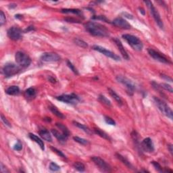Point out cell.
Here are the masks:
<instances>
[{
	"mask_svg": "<svg viewBox=\"0 0 173 173\" xmlns=\"http://www.w3.org/2000/svg\"><path fill=\"white\" fill-rule=\"evenodd\" d=\"M86 31L93 36L108 37L110 36V32L104 25L95 22H88L85 25Z\"/></svg>",
	"mask_w": 173,
	"mask_h": 173,
	"instance_id": "obj_1",
	"label": "cell"
},
{
	"mask_svg": "<svg viewBox=\"0 0 173 173\" xmlns=\"http://www.w3.org/2000/svg\"><path fill=\"white\" fill-rule=\"evenodd\" d=\"M122 38L128 43V44L131 46L133 49L136 51H141L143 45L141 41L136 36L132 35L129 34H122Z\"/></svg>",
	"mask_w": 173,
	"mask_h": 173,
	"instance_id": "obj_2",
	"label": "cell"
},
{
	"mask_svg": "<svg viewBox=\"0 0 173 173\" xmlns=\"http://www.w3.org/2000/svg\"><path fill=\"white\" fill-rule=\"evenodd\" d=\"M153 100L155 101V103L156 104L157 107L160 110L164 115H165L166 117L169 118L170 120H172L173 118V112L171 108L169 107L167 103L165 101L162 100L161 99L158 98L157 97H153Z\"/></svg>",
	"mask_w": 173,
	"mask_h": 173,
	"instance_id": "obj_3",
	"label": "cell"
},
{
	"mask_svg": "<svg viewBox=\"0 0 173 173\" xmlns=\"http://www.w3.org/2000/svg\"><path fill=\"white\" fill-rule=\"evenodd\" d=\"M15 60L21 68H27L31 63V59L27 54L23 51H18L15 55Z\"/></svg>",
	"mask_w": 173,
	"mask_h": 173,
	"instance_id": "obj_4",
	"label": "cell"
},
{
	"mask_svg": "<svg viewBox=\"0 0 173 173\" xmlns=\"http://www.w3.org/2000/svg\"><path fill=\"white\" fill-rule=\"evenodd\" d=\"M21 67L19 66L18 65L13 63H9L6 64L4 66L2 72H3L6 77H11L18 74L21 70Z\"/></svg>",
	"mask_w": 173,
	"mask_h": 173,
	"instance_id": "obj_5",
	"label": "cell"
},
{
	"mask_svg": "<svg viewBox=\"0 0 173 173\" xmlns=\"http://www.w3.org/2000/svg\"><path fill=\"white\" fill-rule=\"evenodd\" d=\"M116 80H117V81L119 82V83H120L123 85L125 86L127 94L129 96H133L136 89V86L131 80H129L128 78L123 77V76H117L116 77Z\"/></svg>",
	"mask_w": 173,
	"mask_h": 173,
	"instance_id": "obj_6",
	"label": "cell"
},
{
	"mask_svg": "<svg viewBox=\"0 0 173 173\" xmlns=\"http://www.w3.org/2000/svg\"><path fill=\"white\" fill-rule=\"evenodd\" d=\"M145 3L147 6H148V7L149 9H150V13L152 15L153 18H154V20L155 21V23L158 25V27L160 28L161 29H164V24H163V22H162V19H161V17L160 16V14L159 12H158V10L155 9V8L153 6V4L151 3V1H145Z\"/></svg>",
	"mask_w": 173,
	"mask_h": 173,
	"instance_id": "obj_7",
	"label": "cell"
},
{
	"mask_svg": "<svg viewBox=\"0 0 173 173\" xmlns=\"http://www.w3.org/2000/svg\"><path fill=\"white\" fill-rule=\"evenodd\" d=\"M58 101L68 103V104H77L80 101V98L75 94H63L56 97Z\"/></svg>",
	"mask_w": 173,
	"mask_h": 173,
	"instance_id": "obj_8",
	"label": "cell"
},
{
	"mask_svg": "<svg viewBox=\"0 0 173 173\" xmlns=\"http://www.w3.org/2000/svg\"><path fill=\"white\" fill-rule=\"evenodd\" d=\"M92 49L95 51H97L99 53L103 54V55L107 56V57H108V58H112V60H115V61H120V56L116 55V53L112 52V51L108 50V49H107L106 48H105V47L99 46V45H95L92 47Z\"/></svg>",
	"mask_w": 173,
	"mask_h": 173,
	"instance_id": "obj_9",
	"label": "cell"
},
{
	"mask_svg": "<svg viewBox=\"0 0 173 173\" xmlns=\"http://www.w3.org/2000/svg\"><path fill=\"white\" fill-rule=\"evenodd\" d=\"M92 161L94 162V164L99 168V169L101 171L104 172H111V167L106 162L101 159V158L97 156H93L91 158Z\"/></svg>",
	"mask_w": 173,
	"mask_h": 173,
	"instance_id": "obj_10",
	"label": "cell"
},
{
	"mask_svg": "<svg viewBox=\"0 0 173 173\" xmlns=\"http://www.w3.org/2000/svg\"><path fill=\"white\" fill-rule=\"evenodd\" d=\"M148 51L151 57L153 58L155 60H156V61H158L160 62H161V63H164V64L171 63V62H170V60L166 57V56H164V55H162L160 53L158 52V51L154 50L153 49L149 48Z\"/></svg>",
	"mask_w": 173,
	"mask_h": 173,
	"instance_id": "obj_11",
	"label": "cell"
},
{
	"mask_svg": "<svg viewBox=\"0 0 173 173\" xmlns=\"http://www.w3.org/2000/svg\"><path fill=\"white\" fill-rule=\"evenodd\" d=\"M8 36L10 39L13 41H18L23 37V31L20 28L12 27L8 30Z\"/></svg>",
	"mask_w": 173,
	"mask_h": 173,
	"instance_id": "obj_12",
	"label": "cell"
},
{
	"mask_svg": "<svg viewBox=\"0 0 173 173\" xmlns=\"http://www.w3.org/2000/svg\"><path fill=\"white\" fill-rule=\"evenodd\" d=\"M141 148L143 151L147 153H152L155 150L154 145L150 137H147L142 141V142L141 143Z\"/></svg>",
	"mask_w": 173,
	"mask_h": 173,
	"instance_id": "obj_13",
	"label": "cell"
},
{
	"mask_svg": "<svg viewBox=\"0 0 173 173\" xmlns=\"http://www.w3.org/2000/svg\"><path fill=\"white\" fill-rule=\"evenodd\" d=\"M41 60L45 62H56L60 61V57L56 53L47 52L42 54L41 56Z\"/></svg>",
	"mask_w": 173,
	"mask_h": 173,
	"instance_id": "obj_14",
	"label": "cell"
},
{
	"mask_svg": "<svg viewBox=\"0 0 173 173\" xmlns=\"http://www.w3.org/2000/svg\"><path fill=\"white\" fill-rule=\"evenodd\" d=\"M112 24L116 27L118 28H120V29H130L131 28V25L127 22L126 20H124V18H120V17H118V18H116L114 19V20L112 21Z\"/></svg>",
	"mask_w": 173,
	"mask_h": 173,
	"instance_id": "obj_15",
	"label": "cell"
},
{
	"mask_svg": "<svg viewBox=\"0 0 173 173\" xmlns=\"http://www.w3.org/2000/svg\"><path fill=\"white\" fill-rule=\"evenodd\" d=\"M113 41H114V43H115L116 46H117L118 49H119V51H120V53L122 54V57L124 58V59L129 60V54H128V53H127V51L125 50L124 47V46H123L122 42L120 41V40L118 38H114Z\"/></svg>",
	"mask_w": 173,
	"mask_h": 173,
	"instance_id": "obj_16",
	"label": "cell"
},
{
	"mask_svg": "<svg viewBox=\"0 0 173 173\" xmlns=\"http://www.w3.org/2000/svg\"><path fill=\"white\" fill-rule=\"evenodd\" d=\"M51 133L53 134V135L55 137L56 139H57L60 143H66L67 139H68V137H67L66 135H64L63 133H60L58 130L56 129H51Z\"/></svg>",
	"mask_w": 173,
	"mask_h": 173,
	"instance_id": "obj_17",
	"label": "cell"
},
{
	"mask_svg": "<svg viewBox=\"0 0 173 173\" xmlns=\"http://www.w3.org/2000/svg\"><path fill=\"white\" fill-rule=\"evenodd\" d=\"M29 137L31 139H32V141H34V142L37 143L39 147L42 150H45V146H44V143L42 141L41 139H40L39 137H38V136H37L36 135H34V134H32V133H29Z\"/></svg>",
	"mask_w": 173,
	"mask_h": 173,
	"instance_id": "obj_18",
	"label": "cell"
},
{
	"mask_svg": "<svg viewBox=\"0 0 173 173\" xmlns=\"http://www.w3.org/2000/svg\"><path fill=\"white\" fill-rule=\"evenodd\" d=\"M6 93L10 96H17L20 94V89L18 86H10L6 90Z\"/></svg>",
	"mask_w": 173,
	"mask_h": 173,
	"instance_id": "obj_19",
	"label": "cell"
},
{
	"mask_svg": "<svg viewBox=\"0 0 173 173\" xmlns=\"http://www.w3.org/2000/svg\"><path fill=\"white\" fill-rule=\"evenodd\" d=\"M115 155H116V157L119 160L122 162L125 166H127V167L130 168V169H134L133 166L132 165V164L126 158L124 157L123 155H122L121 154H120V153H116Z\"/></svg>",
	"mask_w": 173,
	"mask_h": 173,
	"instance_id": "obj_20",
	"label": "cell"
},
{
	"mask_svg": "<svg viewBox=\"0 0 173 173\" xmlns=\"http://www.w3.org/2000/svg\"><path fill=\"white\" fill-rule=\"evenodd\" d=\"M39 135L43 139L47 141H52V137H51V135H50V133L47 129L41 130L39 131Z\"/></svg>",
	"mask_w": 173,
	"mask_h": 173,
	"instance_id": "obj_21",
	"label": "cell"
},
{
	"mask_svg": "<svg viewBox=\"0 0 173 173\" xmlns=\"http://www.w3.org/2000/svg\"><path fill=\"white\" fill-rule=\"evenodd\" d=\"M108 91H109V94L110 96H112V98L114 99V100L118 103V104L119 105H122L123 104V101L122 98H121V97L119 96L114 90H112V89L110 88H108Z\"/></svg>",
	"mask_w": 173,
	"mask_h": 173,
	"instance_id": "obj_22",
	"label": "cell"
},
{
	"mask_svg": "<svg viewBox=\"0 0 173 173\" xmlns=\"http://www.w3.org/2000/svg\"><path fill=\"white\" fill-rule=\"evenodd\" d=\"M73 124H74L76 127H78V128L83 130L84 132H85V133L86 134H88V135H91L92 134L91 130L88 127L85 126V124H81V123L78 122H77V121H73Z\"/></svg>",
	"mask_w": 173,
	"mask_h": 173,
	"instance_id": "obj_23",
	"label": "cell"
},
{
	"mask_svg": "<svg viewBox=\"0 0 173 173\" xmlns=\"http://www.w3.org/2000/svg\"><path fill=\"white\" fill-rule=\"evenodd\" d=\"M94 131L95 132V133L97 134V135L100 136L101 137L103 138L104 139H106V140H108V141H111L112 140V139L110 138V136L108 135L106 133H105L104 131H103L102 130H101L100 129L94 128Z\"/></svg>",
	"mask_w": 173,
	"mask_h": 173,
	"instance_id": "obj_24",
	"label": "cell"
},
{
	"mask_svg": "<svg viewBox=\"0 0 173 173\" xmlns=\"http://www.w3.org/2000/svg\"><path fill=\"white\" fill-rule=\"evenodd\" d=\"M25 96H26V97H27V98L32 99V98H34V97H35L36 94H37V91L34 88L30 87L29 89H27L25 91Z\"/></svg>",
	"mask_w": 173,
	"mask_h": 173,
	"instance_id": "obj_25",
	"label": "cell"
},
{
	"mask_svg": "<svg viewBox=\"0 0 173 173\" xmlns=\"http://www.w3.org/2000/svg\"><path fill=\"white\" fill-rule=\"evenodd\" d=\"M61 12L64 14H74L77 16H83V12L79 9H62Z\"/></svg>",
	"mask_w": 173,
	"mask_h": 173,
	"instance_id": "obj_26",
	"label": "cell"
},
{
	"mask_svg": "<svg viewBox=\"0 0 173 173\" xmlns=\"http://www.w3.org/2000/svg\"><path fill=\"white\" fill-rule=\"evenodd\" d=\"M49 110H50V111L52 112L54 115H56V116H57V117L61 118V119H64L65 118V116H64V114H62L61 112H60L59 110H58L55 106H53V105H51L49 107Z\"/></svg>",
	"mask_w": 173,
	"mask_h": 173,
	"instance_id": "obj_27",
	"label": "cell"
},
{
	"mask_svg": "<svg viewBox=\"0 0 173 173\" xmlns=\"http://www.w3.org/2000/svg\"><path fill=\"white\" fill-rule=\"evenodd\" d=\"M56 127L59 129L62 133L64 134V135H66L67 137H69L70 135V131H69L68 129L63 124H61V123H56Z\"/></svg>",
	"mask_w": 173,
	"mask_h": 173,
	"instance_id": "obj_28",
	"label": "cell"
},
{
	"mask_svg": "<svg viewBox=\"0 0 173 173\" xmlns=\"http://www.w3.org/2000/svg\"><path fill=\"white\" fill-rule=\"evenodd\" d=\"M98 99L101 103H103V104L105 105V106L107 107L111 106V101H110L106 97L103 96V95H99L98 97Z\"/></svg>",
	"mask_w": 173,
	"mask_h": 173,
	"instance_id": "obj_29",
	"label": "cell"
},
{
	"mask_svg": "<svg viewBox=\"0 0 173 173\" xmlns=\"http://www.w3.org/2000/svg\"><path fill=\"white\" fill-rule=\"evenodd\" d=\"M73 166H74L75 169H77L80 172H84L85 170V166L83 163H82V162H75L74 164H73Z\"/></svg>",
	"mask_w": 173,
	"mask_h": 173,
	"instance_id": "obj_30",
	"label": "cell"
},
{
	"mask_svg": "<svg viewBox=\"0 0 173 173\" xmlns=\"http://www.w3.org/2000/svg\"><path fill=\"white\" fill-rule=\"evenodd\" d=\"M74 42L75 43L76 45H79V47H83V48H86V47H88V44L85 41H84L83 40L80 39L78 38H75L74 39Z\"/></svg>",
	"mask_w": 173,
	"mask_h": 173,
	"instance_id": "obj_31",
	"label": "cell"
},
{
	"mask_svg": "<svg viewBox=\"0 0 173 173\" xmlns=\"http://www.w3.org/2000/svg\"><path fill=\"white\" fill-rule=\"evenodd\" d=\"M73 139H74L76 142L79 143L81 145H83V146H86V145L89 143L88 140L83 139V138H81L79 137H73Z\"/></svg>",
	"mask_w": 173,
	"mask_h": 173,
	"instance_id": "obj_32",
	"label": "cell"
},
{
	"mask_svg": "<svg viewBox=\"0 0 173 173\" xmlns=\"http://www.w3.org/2000/svg\"><path fill=\"white\" fill-rule=\"evenodd\" d=\"M160 86L162 89H164V90L168 91L170 93H172L173 91L172 87L171 86V85H168L167 83H160Z\"/></svg>",
	"mask_w": 173,
	"mask_h": 173,
	"instance_id": "obj_33",
	"label": "cell"
},
{
	"mask_svg": "<svg viewBox=\"0 0 173 173\" xmlns=\"http://www.w3.org/2000/svg\"><path fill=\"white\" fill-rule=\"evenodd\" d=\"M49 170L53 172L58 171V170H60V166H58L56 163H54V162H51L50 164H49Z\"/></svg>",
	"mask_w": 173,
	"mask_h": 173,
	"instance_id": "obj_34",
	"label": "cell"
},
{
	"mask_svg": "<svg viewBox=\"0 0 173 173\" xmlns=\"http://www.w3.org/2000/svg\"><path fill=\"white\" fill-rule=\"evenodd\" d=\"M66 64H67V66H68L69 67V68L73 72L75 73V75H79V72H78L77 69L75 68V66H74V65L72 64V62H71L70 61H69V60H67L66 61Z\"/></svg>",
	"mask_w": 173,
	"mask_h": 173,
	"instance_id": "obj_35",
	"label": "cell"
},
{
	"mask_svg": "<svg viewBox=\"0 0 173 173\" xmlns=\"http://www.w3.org/2000/svg\"><path fill=\"white\" fill-rule=\"evenodd\" d=\"M151 164H153V166H154V168H155V170H156L157 171H158L160 172H164V169L162 168L161 165L158 163V162H155V161H152V162H151Z\"/></svg>",
	"mask_w": 173,
	"mask_h": 173,
	"instance_id": "obj_36",
	"label": "cell"
},
{
	"mask_svg": "<svg viewBox=\"0 0 173 173\" xmlns=\"http://www.w3.org/2000/svg\"><path fill=\"white\" fill-rule=\"evenodd\" d=\"M104 119H105V122H106L108 124L112 125V126H115V125H116V122H115V121H114L112 118L109 117V116H104Z\"/></svg>",
	"mask_w": 173,
	"mask_h": 173,
	"instance_id": "obj_37",
	"label": "cell"
},
{
	"mask_svg": "<svg viewBox=\"0 0 173 173\" xmlns=\"http://www.w3.org/2000/svg\"><path fill=\"white\" fill-rule=\"evenodd\" d=\"M6 15L4 14L3 11H0V25L3 26L6 23Z\"/></svg>",
	"mask_w": 173,
	"mask_h": 173,
	"instance_id": "obj_38",
	"label": "cell"
},
{
	"mask_svg": "<svg viewBox=\"0 0 173 173\" xmlns=\"http://www.w3.org/2000/svg\"><path fill=\"white\" fill-rule=\"evenodd\" d=\"M93 19H94V20H102L103 22H105V23H110V20H108V19L106 18V17L104 16H94V17H92Z\"/></svg>",
	"mask_w": 173,
	"mask_h": 173,
	"instance_id": "obj_39",
	"label": "cell"
},
{
	"mask_svg": "<svg viewBox=\"0 0 173 173\" xmlns=\"http://www.w3.org/2000/svg\"><path fill=\"white\" fill-rule=\"evenodd\" d=\"M51 150H52L53 152H55L56 153H57L58 155H59L60 157H62L63 158H66V155H65L63 153H62V151H61L59 150H58L57 148H53V147H51Z\"/></svg>",
	"mask_w": 173,
	"mask_h": 173,
	"instance_id": "obj_40",
	"label": "cell"
},
{
	"mask_svg": "<svg viewBox=\"0 0 173 173\" xmlns=\"http://www.w3.org/2000/svg\"><path fill=\"white\" fill-rule=\"evenodd\" d=\"M1 119L2 122H3L4 123V124L6 125V126L8 127H10V128H11V127H12V125H11L10 122L7 120V118H6L5 117V116H4L2 114H1Z\"/></svg>",
	"mask_w": 173,
	"mask_h": 173,
	"instance_id": "obj_41",
	"label": "cell"
},
{
	"mask_svg": "<svg viewBox=\"0 0 173 173\" xmlns=\"http://www.w3.org/2000/svg\"><path fill=\"white\" fill-rule=\"evenodd\" d=\"M22 149H23V144L20 142V141H18L16 143V144L14 145V150L16 151H21Z\"/></svg>",
	"mask_w": 173,
	"mask_h": 173,
	"instance_id": "obj_42",
	"label": "cell"
},
{
	"mask_svg": "<svg viewBox=\"0 0 173 173\" xmlns=\"http://www.w3.org/2000/svg\"><path fill=\"white\" fill-rule=\"evenodd\" d=\"M1 172L2 173H6V172H10V170L6 168V166L4 165V164L1 162Z\"/></svg>",
	"mask_w": 173,
	"mask_h": 173,
	"instance_id": "obj_43",
	"label": "cell"
},
{
	"mask_svg": "<svg viewBox=\"0 0 173 173\" xmlns=\"http://www.w3.org/2000/svg\"><path fill=\"white\" fill-rule=\"evenodd\" d=\"M65 20L66 21H67L68 22V23H79V20H75V19H74V18H66L65 19Z\"/></svg>",
	"mask_w": 173,
	"mask_h": 173,
	"instance_id": "obj_44",
	"label": "cell"
},
{
	"mask_svg": "<svg viewBox=\"0 0 173 173\" xmlns=\"http://www.w3.org/2000/svg\"><path fill=\"white\" fill-rule=\"evenodd\" d=\"M122 14L124 15V17H126V18H129V19H133V15L129 14V13H127V12H123Z\"/></svg>",
	"mask_w": 173,
	"mask_h": 173,
	"instance_id": "obj_45",
	"label": "cell"
},
{
	"mask_svg": "<svg viewBox=\"0 0 173 173\" xmlns=\"http://www.w3.org/2000/svg\"><path fill=\"white\" fill-rule=\"evenodd\" d=\"M168 149L169 150L170 153H171V155H172V153H173V149H172V144H169L168 146Z\"/></svg>",
	"mask_w": 173,
	"mask_h": 173,
	"instance_id": "obj_46",
	"label": "cell"
},
{
	"mask_svg": "<svg viewBox=\"0 0 173 173\" xmlns=\"http://www.w3.org/2000/svg\"><path fill=\"white\" fill-rule=\"evenodd\" d=\"M162 77H163L164 79H166V80H169L170 81V82H172V79L171 78H170V77H168V76H166V75H162Z\"/></svg>",
	"mask_w": 173,
	"mask_h": 173,
	"instance_id": "obj_47",
	"label": "cell"
},
{
	"mask_svg": "<svg viewBox=\"0 0 173 173\" xmlns=\"http://www.w3.org/2000/svg\"><path fill=\"white\" fill-rule=\"evenodd\" d=\"M33 30H34V27H29L27 28V29L25 30V32H29V31H33Z\"/></svg>",
	"mask_w": 173,
	"mask_h": 173,
	"instance_id": "obj_48",
	"label": "cell"
},
{
	"mask_svg": "<svg viewBox=\"0 0 173 173\" xmlns=\"http://www.w3.org/2000/svg\"><path fill=\"white\" fill-rule=\"evenodd\" d=\"M139 12L141 13V14H143V15H145V14H146V12H145V11H144V10L143 9V8H139Z\"/></svg>",
	"mask_w": 173,
	"mask_h": 173,
	"instance_id": "obj_49",
	"label": "cell"
}]
</instances>
